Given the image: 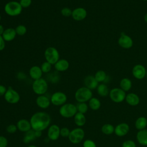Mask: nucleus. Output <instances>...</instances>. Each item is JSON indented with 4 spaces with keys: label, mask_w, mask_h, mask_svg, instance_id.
<instances>
[{
    "label": "nucleus",
    "mask_w": 147,
    "mask_h": 147,
    "mask_svg": "<svg viewBox=\"0 0 147 147\" xmlns=\"http://www.w3.org/2000/svg\"><path fill=\"white\" fill-rule=\"evenodd\" d=\"M32 129L36 131H42L50 124L51 117L45 112H37L34 114L30 121Z\"/></svg>",
    "instance_id": "obj_1"
},
{
    "label": "nucleus",
    "mask_w": 147,
    "mask_h": 147,
    "mask_svg": "<svg viewBox=\"0 0 147 147\" xmlns=\"http://www.w3.org/2000/svg\"><path fill=\"white\" fill-rule=\"evenodd\" d=\"M22 7L19 2L12 1H9L4 7L5 12L9 16L15 17L20 15L22 12Z\"/></svg>",
    "instance_id": "obj_2"
},
{
    "label": "nucleus",
    "mask_w": 147,
    "mask_h": 147,
    "mask_svg": "<svg viewBox=\"0 0 147 147\" xmlns=\"http://www.w3.org/2000/svg\"><path fill=\"white\" fill-rule=\"evenodd\" d=\"M92 96V93L91 90L86 87H82L78 88L75 94V98L76 100L79 103L86 102Z\"/></svg>",
    "instance_id": "obj_3"
},
{
    "label": "nucleus",
    "mask_w": 147,
    "mask_h": 147,
    "mask_svg": "<svg viewBox=\"0 0 147 147\" xmlns=\"http://www.w3.org/2000/svg\"><path fill=\"white\" fill-rule=\"evenodd\" d=\"M48 88L47 82L42 78L34 80L32 84L33 91L38 95H44L47 91Z\"/></svg>",
    "instance_id": "obj_4"
},
{
    "label": "nucleus",
    "mask_w": 147,
    "mask_h": 147,
    "mask_svg": "<svg viewBox=\"0 0 147 147\" xmlns=\"http://www.w3.org/2000/svg\"><path fill=\"white\" fill-rule=\"evenodd\" d=\"M45 60L52 65H54L59 60L60 55L56 48L53 47H48L44 52Z\"/></svg>",
    "instance_id": "obj_5"
},
{
    "label": "nucleus",
    "mask_w": 147,
    "mask_h": 147,
    "mask_svg": "<svg viewBox=\"0 0 147 147\" xmlns=\"http://www.w3.org/2000/svg\"><path fill=\"white\" fill-rule=\"evenodd\" d=\"M76 106L71 103H66L62 105L59 110L60 115L65 118H71L76 114Z\"/></svg>",
    "instance_id": "obj_6"
},
{
    "label": "nucleus",
    "mask_w": 147,
    "mask_h": 147,
    "mask_svg": "<svg viewBox=\"0 0 147 147\" xmlns=\"http://www.w3.org/2000/svg\"><path fill=\"white\" fill-rule=\"evenodd\" d=\"M125 91L121 88H114L110 90L109 96L110 99L115 103H120L125 99Z\"/></svg>",
    "instance_id": "obj_7"
},
{
    "label": "nucleus",
    "mask_w": 147,
    "mask_h": 147,
    "mask_svg": "<svg viewBox=\"0 0 147 147\" xmlns=\"http://www.w3.org/2000/svg\"><path fill=\"white\" fill-rule=\"evenodd\" d=\"M84 137V131L81 128H76L70 131L68 138L73 144L80 142Z\"/></svg>",
    "instance_id": "obj_8"
},
{
    "label": "nucleus",
    "mask_w": 147,
    "mask_h": 147,
    "mask_svg": "<svg viewBox=\"0 0 147 147\" xmlns=\"http://www.w3.org/2000/svg\"><path fill=\"white\" fill-rule=\"evenodd\" d=\"M4 98L7 102L11 104L18 103L20 99V94L11 87H9L7 89L5 94L4 95Z\"/></svg>",
    "instance_id": "obj_9"
},
{
    "label": "nucleus",
    "mask_w": 147,
    "mask_h": 147,
    "mask_svg": "<svg viewBox=\"0 0 147 147\" xmlns=\"http://www.w3.org/2000/svg\"><path fill=\"white\" fill-rule=\"evenodd\" d=\"M67 95L60 91L56 92L52 94L51 98V103L55 106L63 105L67 101Z\"/></svg>",
    "instance_id": "obj_10"
},
{
    "label": "nucleus",
    "mask_w": 147,
    "mask_h": 147,
    "mask_svg": "<svg viewBox=\"0 0 147 147\" xmlns=\"http://www.w3.org/2000/svg\"><path fill=\"white\" fill-rule=\"evenodd\" d=\"M119 45L124 49H130L133 45V41L132 38L128 35L123 33L121 34L118 40Z\"/></svg>",
    "instance_id": "obj_11"
},
{
    "label": "nucleus",
    "mask_w": 147,
    "mask_h": 147,
    "mask_svg": "<svg viewBox=\"0 0 147 147\" xmlns=\"http://www.w3.org/2000/svg\"><path fill=\"white\" fill-rule=\"evenodd\" d=\"M146 69L141 64L135 65L132 69V74L137 79H142L146 76Z\"/></svg>",
    "instance_id": "obj_12"
},
{
    "label": "nucleus",
    "mask_w": 147,
    "mask_h": 147,
    "mask_svg": "<svg viewBox=\"0 0 147 147\" xmlns=\"http://www.w3.org/2000/svg\"><path fill=\"white\" fill-rule=\"evenodd\" d=\"M87 15V13L86 10L83 7H79L72 10L71 16L74 20L80 21L85 19Z\"/></svg>",
    "instance_id": "obj_13"
},
{
    "label": "nucleus",
    "mask_w": 147,
    "mask_h": 147,
    "mask_svg": "<svg viewBox=\"0 0 147 147\" xmlns=\"http://www.w3.org/2000/svg\"><path fill=\"white\" fill-rule=\"evenodd\" d=\"M60 129L56 125H51L48 130V138L53 141L56 140L60 135Z\"/></svg>",
    "instance_id": "obj_14"
},
{
    "label": "nucleus",
    "mask_w": 147,
    "mask_h": 147,
    "mask_svg": "<svg viewBox=\"0 0 147 147\" xmlns=\"http://www.w3.org/2000/svg\"><path fill=\"white\" fill-rule=\"evenodd\" d=\"M129 131V126L126 123H121L118 124L114 129L115 134L119 137L124 136L128 133Z\"/></svg>",
    "instance_id": "obj_15"
},
{
    "label": "nucleus",
    "mask_w": 147,
    "mask_h": 147,
    "mask_svg": "<svg viewBox=\"0 0 147 147\" xmlns=\"http://www.w3.org/2000/svg\"><path fill=\"white\" fill-rule=\"evenodd\" d=\"M41 135V131H36L33 129H30V130L26 132V134L24 137V142L26 144L29 143V142L34 140L37 137H40Z\"/></svg>",
    "instance_id": "obj_16"
},
{
    "label": "nucleus",
    "mask_w": 147,
    "mask_h": 147,
    "mask_svg": "<svg viewBox=\"0 0 147 147\" xmlns=\"http://www.w3.org/2000/svg\"><path fill=\"white\" fill-rule=\"evenodd\" d=\"M84 83L85 87L89 88L90 90H94L97 88L98 84V82L95 79L94 76L88 75L87 76L84 80Z\"/></svg>",
    "instance_id": "obj_17"
},
{
    "label": "nucleus",
    "mask_w": 147,
    "mask_h": 147,
    "mask_svg": "<svg viewBox=\"0 0 147 147\" xmlns=\"http://www.w3.org/2000/svg\"><path fill=\"white\" fill-rule=\"evenodd\" d=\"M29 72L30 76L34 80L41 78L43 74L41 68L37 65L32 66L30 68Z\"/></svg>",
    "instance_id": "obj_18"
},
{
    "label": "nucleus",
    "mask_w": 147,
    "mask_h": 147,
    "mask_svg": "<svg viewBox=\"0 0 147 147\" xmlns=\"http://www.w3.org/2000/svg\"><path fill=\"white\" fill-rule=\"evenodd\" d=\"M55 68L57 71L64 72L67 71L69 67V64L68 60L65 59H59L55 64Z\"/></svg>",
    "instance_id": "obj_19"
},
{
    "label": "nucleus",
    "mask_w": 147,
    "mask_h": 147,
    "mask_svg": "<svg viewBox=\"0 0 147 147\" xmlns=\"http://www.w3.org/2000/svg\"><path fill=\"white\" fill-rule=\"evenodd\" d=\"M16 34H17L15 29L12 28H9L5 29L4 32L2 36L5 41L9 42L13 41L15 38Z\"/></svg>",
    "instance_id": "obj_20"
},
{
    "label": "nucleus",
    "mask_w": 147,
    "mask_h": 147,
    "mask_svg": "<svg viewBox=\"0 0 147 147\" xmlns=\"http://www.w3.org/2000/svg\"><path fill=\"white\" fill-rule=\"evenodd\" d=\"M17 129L23 132H27L31 129V124L27 119H22L18 121L17 123Z\"/></svg>",
    "instance_id": "obj_21"
},
{
    "label": "nucleus",
    "mask_w": 147,
    "mask_h": 147,
    "mask_svg": "<svg viewBox=\"0 0 147 147\" xmlns=\"http://www.w3.org/2000/svg\"><path fill=\"white\" fill-rule=\"evenodd\" d=\"M50 102L49 99L44 95H39L36 99V103L37 106L42 109L48 107L50 105Z\"/></svg>",
    "instance_id": "obj_22"
},
{
    "label": "nucleus",
    "mask_w": 147,
    "mask_h": 147,
    "mask_svg": "<svg viewBox=\"0 0 147 147\" xmlns=\"http://www.w3.org/2000/svg\"><path fill=\"white\" fill-rule=\"evenodd\" d=\"M126 102L130 106H136L140 102L139 96L134 93H129L126 95Z\"/></svg>",
    "instance_id": "obj_23"
},
{
    "label": "nucleus",
    "mask_w": 147,
    "mask_h": 147,
    "mask_svg": "<svg viewBox=\"0 0 147 147\" xmlns=\"http://www.w3.org/2000/svg\"><path fill=\"white\" fill-rule=\"evenodd\" d=\"M137 140L141 145L147 146V129L139 130L137 134Z\"/></svg>",
    "instance_id": "obj_24"
},
{
    "label": "nucleus",
    "mask_w": 147,
    "mask_h": 147,
    "mask_svg": "<svg viewBox=\"0 0 147 147\" xmlns=\"http://www.w3.org/2000/svg\"><path fill=\"white\" fill-rule=\"evenodd\" d=\"M121 88L124 91H127L130 90L132 86V83L130 79L125 78L121 79L119 83Z\"/></svg>",
    "instance_id": "obj_25"
},
{
    "label": "nucleus",
    "mask_w": 147,
    "mask_h": 147,
    "mask_svg": "<svg viewBox=\"0 0 147 147\" xmlns=\"http://www.w3.org/2000/svg\"><path fill=\"white\" fill-rule=\"evenodd\" d=\"M74 121L76 125L79 126H83L86 121V117L84 114L80 113H76V114L74 116Z\"/></svg>",
    "instance_id": "obj_26"
},
{
    "label": "nucleus",
    "mask_w": 147,
    "mask_h": 147,
    "mask_svg": "<svg viewBox=\"0 0 147 147\" xmlns=\"http://www.w3.org/2000/svg\"><path fill=\"white\" fill-rule=\"evenodd\" d=\"M147 126V119L145 117H141L137 119L135 122V126L137 130H141L145 129Z\"/></svg>",
    "instance_id": "obj_27"
},
{
    "label": "nucleus",
    "mask_w": 147,
    "mask_h": 147,
    "mask_svg": "<svg viewBox=\"0 0 147 147\" xmlns=\"http://www.w3.org/2000/svg\"><path fill=\"white\" fill-rule=\"evenodd\" d=\"M96 89H97L98 94L101 96L104 97V96H107L108 94H109L110 92H109V88L105 84L102 83V84H99L98 86Z\"/></svg>",
    "instance_id": "obj_28"
},
{
    "label": "nucleus",
    "mask_w": 147,
    "mask_h": 147,
    "mask_svg": "<svg viewBox=\"0 0 147 147\" xmlns=\"http://www.w3.org/2000/svg\"><path fill=\"white\" fill-rule=\"evenodd\" d=\"M94 77H95V79L97 80V82L98 83L104 82L107 79V75L104 71L99 70L95 73V74L94 75Z\"/></svg>",
    "instance_id": "obj_29"
},
{
    "label": "nucleus",
    "mask_w": 147,
    "mask_h": 147,
    "mask_svg": "<svg viewBox=\"0 0 147 147\" xmlns=\"http://www.w3.org/2000/svg\"><path fill=\"white\" fill-rule=\"evenodd\" d=\"M89 106L93 110H97L100 107V102L96 98H91L89 100Z\"/></svg>",
    "instance_id": "obj_30"
},
{
    "label": "nucleus",
    "mask_w": 147,
    "mask_h": 147,
    "mask_svg": "<svg viewBox=\"0 0 147 147\" xmlns=\"http://www.w3.org/2000/svg\"><path fill=\"white\" fill-rule=\"evenodd\" d=\"M114 129L115 128L112 125L107 123L102 126L101 130L103 134L106 135H110L114 132Z\"/></svg>",
    "instance_id": "obj_31"
},
{
    "label": "nucleus",
    "mask_w": 147,
    "mask_h": 147,
    "mask_svg": "<svg viewBox=\"0 0 147 147\" xmlns=\"http://www.w3.org/2000/svg\"><path fill=\"white\" fill-rule=\"evenodd\" d=\"M16 34L18 36H24L26 34L27 32V29L26 26L24 25H18L16 28Z\"/></svg>",
    "instance_id": "obj_32"
},
{
    "label": "nucleus",
    "mask_w": 147,
    "mask_h": 147,
    "mask_svg": "<svg viewBox=\"0 0 147 147\" xmlns=\"http://www.w3.org/2000/svg\"><path fill=\"white\" fill-rule=\"evenodd\" d=\"M76 109H77V111H78L79 113L84 114L88 110V106L85 102L79 103L77 105Z\"/></svg>",
    "instance_id": "obj_33"
},
{
    "label": "nucleus",
    "mask_w": 147,
    "mask_h": 147,
    "mask_svg": "<svg viewBox=\"0 0 147 147\" xmlns=\"http://www.w3.org/2000/svg\"><path fill=\"white\" fill-rule=\"evenodd\" d=\"M40 68L43 73L47 74L51 71V70L52 69V64L51 63H48V61H45L42 63Z\"/></svg>",
    "instance_id": "obj_34"
},
{
    "label": "nucleus",
    "mask_w": 147,
    "mask_h": 147,
    "mask_svg": "<svg viewBox=\"0 0 147 147\" xmlns=\"http://www.w3.org/2000/svg\"><path fill=\"white\" fill-rule=\"evenodd\" d=\"M72 10L70 8L67 7H65L61 10V14L64 17H69L72 16Z\"/></svg>",
    "instance_id": "obj_35"
},
{
    "label": "nucleus",
    "mask_w": 147,
    "mask_h": 147,
    "mask_svg": "<svg viewBox=\"0 0 147 147\" xmlns=\"http://www.w3.org/2000/svg\"><path fill=\"white\" fill-rule=\"evenodd\" d=\"M20 3L22 8H27L32 4V0H20Z\"/></svg>",
    "instance_id": "obj_36"
},
{
    "label": "nucleus",
    "mask_w": 147,
    "mask_h": 147,
    "mask_svg": "<svg viewBox=\"0 0 147 147\" xmlns=\"http://www.w3.org/2000/svg\"><path fill=\"white\" fill-rule=\"evenodd\" d=\"M17 126L14 124H10L6 127V131L9 133H11V134L14 133L17 131Z\"/></svg>",
    "instance_id": "obj_37"
},
{
    "label": "nucleus",
    "mask_w": 147,
    "mask_h": 147,
    "mask_svg": "<svg viewBox=\"0 0 147 147\" xmlns=\"http://www.w3.org/2000/svg\"><path fill=\"white\" fill-rule=\"evenodd\" d=\"M122 147H136V145L132 140H126L123 142Z\"/></svg>",
    "instance_id": "obj_38"
},
{
    "label": "nucleus",
    "mask_w": 147,
    "mask_h": 147,
    "mask_svg": "<svg viewBox=\"0 0 147 147\" xmlns=\"http://www.w3.org/2000/svg\"><path fill=\"white\" fill-rule=\"evenodd\" d=\"M70 133L69 130L67 127H63L60 129V136H61L63 137H68Z\"/></svg>",
    "instance_id": "obj_39"
},
{
    "label": "nucleus",
    "mask_w": 147,
    "mask_h": 147,
    "mask_svg": "<svg viewBox=\"0 0 147 147\" xmlns=\"http://www.w3.org/2000/svg\"><path fill=\"white\" fill-rule=\"evenodd\" d=\"M83 147H96V146L93 141L87 140L83 142Z\"/></svg>",
    "instance_id": "obj_40"
},
{
    "label": "nucleus",
    "mask_w": 147,
    "mask_h": 147,
    "mask_svg": "<svg viewBox=\"0 0 147 147\" xmlns=\"http://www.w3.org/2000/svg\"><path fill=\"white\" fill-rule=\"evenodd\" d=\"M8 144L7 140L4 136H0V147H6Z\"/></svg>",
    "instance_id": "obj_41"
},
{
    "label": "nucleus",
    "mask_w": 147,
    "mask_h": 147,
    "mask_svg": "<svg viewBox=\"0 0 147 147\" xmlns=\"http://www.w3.org/2000/svg\"><path fill=\"white\" fill-rule=\"evenodd\" d=\"M5 48V41L2 37V36L0 35V51L4 49Z\"/></svg>",
    "instance_id": "obj_42"
},
{
    "label": "nucleus",
    "mask_w": 147,
    "mask_h": 147,
    "mask_svg": "<svg viewBox=\"0 0 147 147\" xmlns=\"http://www.w3.org/2000/svg\"><path fill=\"white\" fill-rule=\"evenodd\" d=\"M7 91V89L6 88L5 86H4L3 85L0 84V96L4 95L6 93Z\"/></svg>",
    "instance_id": "obj_43"
},
{
    "label": "nucleus",
    "mask_w": 147,
    "mask_h": 147,
    "mask_svg": "<svg viewBox=\"0 0 147 147\" xmlns=\"http://www.w3.org/2000/svg\"><path fill=\"white\" fill-rule=\"evenodd\" d=\"M4 30H5V29L3 28V26L0 24V35H2V34L4 32Z\"/></svg>",
    "instance_id": "obj_44"
},
{
    "label": "nucleus",
    "mask_w": 147,
    "mask_h": 147,
    "mask_svg": "<svg viewBox=\"0 0 147 147\" xmlns=\"http://www.w3.org/2000/svg\"><path fill=\"white\" fill-rule=\"evenodd\" d=\"M144 21L146 23H147V13L144 15Z\"/></svg>",
    "instance_id": "obj_45"
},
{
    "label": "nucleus",
    "mask_w": 147,
    "mask_h": 147,
    "mask_svg": "<svg viewBox=\"0 0 147 147\" xmlns=\"http://www.w3.org/2000/svg\"><path fill=\"white\" fill-rule=\"evenodd\" d=\"M28 147H37V146H36L35 145H29V146H28Z\"/></svg>",
    "instance_id": "obj_46"
},
{
    "label": "nucleus",
    "mask_w": 147,
    "mask_h": 147,
    "mask_svg": "<svg viewBox=\"0 0 147 147\" xmlns=\"http://www.w3.org/2000/svg\"><path fill=\"white\" fill-rule=\"evenodd\" d=\"M146 76L147 77V69L146 70Z\"/></svg>",
    "instance_id": "obj_47"
},
{
    "label": "nucleus",
    "mask_w": 147,
    "mask_h": 147,
    "mask_svg": "<svg viewBox=\"0 0 147 147\" xmlns=\"http://www.w3.org/2000/svg\"><path fill=\"white\" fill-rule=\"evenodd\" d=\"M1 15H0V21H1Z\"/></svg>",
    "instance_id": "obj_48"
},
{
    "label": "nucleus",
    "mask_w": 147,
    "mask_h": 147,
    "mask_svg": "<svg viewBox=\"0 0 147 147\" xmlns=\"http://www.w3.org/2000/svg\"><path fill=\"white\" fill-rule=\"evenodd\" d=\"M142 1H147V0H142Z\"/></svg>",
    "instance_id": "obj_49"
}]
</instances>
